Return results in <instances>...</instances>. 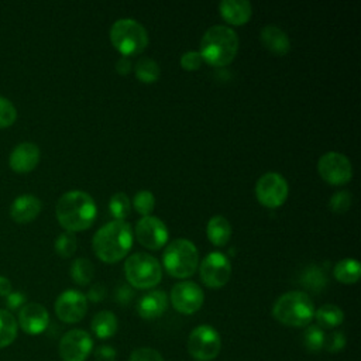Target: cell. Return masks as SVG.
Returning <instances> with one entry per match:
<instances>
[{
    "mask_svg": "<svg viewBox=\"0 0 361 361\" xmlns=\"http://www.w3.org/2000/svg\"><path fill=\"white\" fill-rule=\"evenodd\" d=\"M55 214L65 231L76 233L89 228L97 214L94 199L83 190L65 192L56 202Z\"/></svg>",
    "mask_w": 361,
    "mask_h": 361,
    "instance_id": "1",
    "label": "cell"
},
{
    "mask_svg": "<svg viewBox=\"0 0 361 361\" xmlns=\"http://www.w3.org/2000/svg\"><path fill=\"white\" fill-rule=\"evenodd\" d=\"M134 233L126 220H111L93 235L92 247L99 259L107 264L123 259L133 247Z\"/></svg>",
    "mask_w": 361,
    "mask_h": 361,
    "instance_id": "2",
    "label": "cell"
},
{
    "mask_svg": "<svg viewBox=\"0 0 361 361\" xmlns=\"http://www.w3.org/2000/svg\"><path fill=\"white\" fill-rule=\"evenodd\" d=\"M202 59L212 66H226L238 52V37L227 25L216 24L206 30L199 49Z\"/></svg>",
    "mask_w": 361,
    "mask_h": 361,
    "instance_id": "3",
    "label": "cell"
},
{
    "mask_svg": "<svg viewBox=\"0 0 361 361\" xmlns=\"http://www.w3.org/2000/svg\"><path fill=\"white\" fill-rule=\"evenodd\" d=\"M314 305L310 296L302 290H290L281 295L272 307V316L282 324L305 327L314 319Z\"/></svg>",
    "mask_w": 361,
    "mask_h": 361,
    "instance_id": "4",
    "label": "cell"
},
{
    "mask_svg": "<svg viewBox=\"0 0 361 361\" xmlns=\"http://www.w3.org/2000/svg\"><path fill=\"white\" fill-rule=\"evenodd\" d=\"M110 42L123 55L141 54L148 45L145 27L134 18H118L110 27Z\"/></svg>",
    "mask_w": 361,
    "mask_h": 361,
    "instance_id": "5",
    "label": "cell"
},
{
    "mask_svg": "<svg viewBox=\"0 0 361 361\" xmlns=\"http://www.w3.org/2000/svg\"><path fill=\"white\" fill-rule=\"evenodd\" d=\"M166 272L173 278H189L199 265V252L196 245L188 238L172 240L162 254Z\"/></svg>",
    "mask_w": 361,
    "mask_h": 361,
    "instance_id": "6",
    "label": "cell"
},
{
    "mask_svg": "<svg viewBox=\"0 0 361 361\" xmlns=\"http://www.w3.org/2000/svg\"><path fill=\"white\" fill-rule=\"evenodd\" d=\"M124 275L127 282L137 289H148L162 278L158 259L147 252L131 254L124 262Z\"/></svg>",
    "mask_w": 361,
    "mask_h": 361,
    "instance_id": "7",
    "label": "cell"
},
{
    "mask_svg": "<svg viewBox=\"0 0 361 361\" xmlns=\"http://www.w3.org/2000/svg\"><path fill=\"white\" fill-rule=\"evenodd\" d=\"M221 348V338L217 330L209 324L195 327L188 337V351L197 361L214 360Z\"/></svg>",
    "mask_w": 361,
    "mask_h": 361,
    "instance_id": "8",
    "label": "cell"
},
{
    "mask_svg": "<svg viewBox=\"0 0 361 361\" xmlns=\"http://www.w3.org/2000/svg\"><path fill=\"white\" fill-rule=\"evenodd\" d=\"M288 182L278 172H267L255 183L257 200L269 209L282 206L288 197Z\"/></svg>",
    "mask_w": 361,
    "mask_h": 361,
    "instance_id": "9",
    "label": "cell"
},
{
    "mask_svg": "<svg viewBox=\"0 0 361 361\" xmlns=\"http://www.w3.org/2000/svg\"><path fill=\"white\" fill-rule=\"evenodd\" d=\"M317 171L323 180L330 185H345L353 178V165L350 159L336 151L323 154L317 161Z\"/></svg>",
    "mask_w": 361,
    "mask_h": 361,
    "instance_id": "10",
    "label": "cell"
},
{
    "mask_svg": "<svg viewBox=\"0 0 361 361\" xmlns=\"http://www.w3.org/2000/svg\"><path fill=\"white\" fill-rule=\"evenodd\" d=\"M199 275L202 282L207 288H221L224 286L231 275V264L228 258L219 251L207 254L199 265Z\"/></svg>",
    "mask_w": 361,
    "mask_h": 361,
    "instance_id": "11",
    "label": "cell"
},
{
    "mask_svg": "<svg viewBox=\"0 0 361 361\" xmlns=\"http://www.w3.org/2000/svg\"><path fill=\"white\" fill-rule=\"evenodd\" d=\"M135 238L137 241L149 250L162 248L169 238V231L165 223L155 216L141 217L135 224Z\"/></svg>",
    "mask_w": 361,
    "mask_h": 361,
    "instance_id": "12",
    "label": "cell"
},
{
    "mask_svg": "<svg viewBox=\"0 0 361 361\" xmlns=\"http://www.w3.org/2000/svg\"><path fill=\"white\" fill-rule=\"evenodd\" d=\"M204 293L202 288L192 281L178 282L171 290V303L173 309L182 314L197 312L202 307Z\"/></svg>",
    "mask_w": 361,
    "mask_h": 361,
    "instance_id": "13",
    "label": "cell"
},
{
    "mask_svg": "<svg viewBox=\"0 0 361 361\" xmlns=\"http://www.w3.org/2000/svg\"><path fill=\"white\" fill-rule=\"evenodd\" d=\"M93 348L90 334L80 329L65 333L59 341V355L63 361H85Z\"/></svg>",
    "mask_w": 361,
    "mask_h": 361,
    "instance_id": "14",
    "label": "cell"
},
{
    "mask_svg": "<svg viewBox=\"0 0 361 361\" xmlns=\"http://www.w3.org/2000/svg\"><path fill=\"white\" fill-rule=\"evenodd\" d=\"M87 312L86 296L75 289H68L62 292L55 300V313L59 320L65 323L80 322Z\"/></svg>",
    "mask_w": 361,
    "mask_h": 361,
    "instance_id": "15",
    "label": "cell"
},
{
    "mask_svg": "<svg viewBox=\"0 0 361 361\" xmlns=\"http://www.w3.org/2000/svg\"><path fill=\"white\" fill-rule=\"evenodd\" d=\"M48 323L49 314L39 303H27L18 312V324L27 334H41L48 327Z\"/></svg>",
    "mask_w": 361,
    "mask_h": 361,
    "instance_id": "16",
    "label": "cell"
},
{
    "mask_svg": "<svg viewBox=\"0 0 361 361\" xmlns=\"http://www.w3.org/2000/svg\"><path fill=\"white\" fill-rule=\"evenodd\" d=\"M39 157H41V152L38 145L30 141H24L14 147L8 158V164L14 172L27 173V172H31L38 165Z\"/></svg>",
    "mask_w": 361,
    "mask_h": 361,
    "instance_id": "17",
    "label": "cell"
},
{
    "mask_svg": "<svg viewBox=\"0 0 361 361\" xmlns=\"http://www.w3.org/2000/svg\"><path fill=\"white\" fill-rule=\"evenodd\" d=\"M41 209L42 203L37 196L21 195L13 200L10 207V216L16 223L25 224L37 219V216L41 213Z\"/></svg>",
    "mask_w": 361,
    "mask_h": 361,
    "instance_id": "18",
    "label": "cell"
},
{
    "mask_svg": "<svg viewBox=\"0 0 361 361\" xmlns=\"http://www.w3.org/2000/svg\"><path fill=\"white\" fill-rule=\"evenodd\" d=\"M168 307V295L161 290L155 289L148 293H145L137 305L138 314L145 320H152L165 313Z\"/></svg>",
    "mask_w": 361,
    "mask_h": 361,
    "instance_id": "19",
    "label": "cell"
},
{
    "mask_svg": "<svg viewBox=\"0 0 361 361\" xmlns=\"http://www.w3.org/2000/svg\"><path fill=\"white\" fill-rule=\"evenodd\" d=\"M259 39L262 45L275 55H286L290 51V39L278 25H265L259 32Z\"/></svg>",
    "mask_w": 361,
    "mask_h": 361,
    "instance_id": "20",
    "label": "cell"
},
{
    "mask_svg": "<svg viewBox=\"0 0 361 361\" xmlns=\"http://www.w3.org/2000/svg\"><path fill=\"white\" fill-rule=\"evenodd\" d=\"M223 20L233 25L245 24L252 14V6L247 0H223L219 4Z\"/></svg>",
    "mask_w": 361,
    "mask_h": 361,
    "instance_id": "21",
    "label": "cell"
},
{
    "mask_svg": "<svg viewBox=\"0 0 361 361\" xmlns=\"http://www.w3.org/2000/svg\"><path fill=\"white\" fill-rule=\"evenodd\" d=\"M206 234L213 245L224 247L231 237V224L224 216L216 214L207 221Z\"/></svg>",
    "mask_w": 361,
    "mask_h": 361,
    "instance_id": "22",
    "label": "cell"
},
{
    "mask_svg": "<svg viewBox=\"0 0 361 361\" xmlns=\"http://www.w3.org/2000/svg\"><path fill=\"white\" fill-rule=\"evenodd\" d=\"M92 331L99 338H110L117 331V317L113 312L102 310L97 312L90 323Z\"/></svg>",
    "mask_w": 361,
    "mask_h": 361,
    "instance_id": "23",
    "label": "cell"
},
{
    "mask_svg": "<svg viewBox=\"0 0 361 361\" xmlns=\"http://www.w3.org/2000/svg\"><path fill=\"white\" fill-rule=\"evenodd\" d=\"M334 278L345 285L355 283L361 276V265L354 258H343L333 268Z\"/></svg>",
    "mask_w": 361,
    "mask_h": 361,
    "instance_id": "24",
    "label": "cell"
},
{
    "mask_svg": "<svg viewBox=\"0 0 361 361\" xmlns=\"http://www.w3.org/2000/svg\"><path fill=\"white\" fill-rule=\"evenodd\" d=\"M314 317H316V322H317L319 327L333 329V327H337L343 323L344 313L338 306L329 303V305L320 306L314 312Z\"/></svg>",
    "mask_w": 361,
    "mask_h": 361,
    "instance_id": "25",
    "label": "cell"
},
{
    "mask_svg": "<svg viewBox=\"0 0 361 361\" xmlns=\"http://www.w3.org/2000/svg\"><path fill=\"white\" fill-rule=\"evenodd\" d=\"M135 76L144 83H154L161 75L159 65L149 56H141L135 62Z\"/></svg>",
    "mask_w": 361,
    "mask_h": 361,
    "instance_id": "26",
    "label": "cell"
},
{
    "mask_svg": "<svg viewBox=\"0 0 361 361\" xmlns=\"http://www.w3.org/2000/svg\"><path fill=\"white\" fill-rule=\"evenodd\" d=\"M17 337V320L4 309H0V348L10 345Z\"/></svg>",
    "mask_w": 361,
    "mask_h": 361,
    "instance_id": "27",
    "label": "cell"
},
{
    "mask_svg": "<svg viewBox=\"0 0 361 361\" xmlns=\"http://www.w3.org/2000/svg\"><path fill=\"white\" fill-rule=\"evenodd\" d=\"M300 283L306 286L309 290L320 292L327 285V276L320 267L312 265L303 271L300 276Z\"/></svg>",
    "mask_w": 361,
    "mask_h": 361,
    "instance_id": "28",
    "label": "cell"
},
{
    "mask_svg": "<svg viewBox=\"0 0 361 361\" xmlns=\"http://www.w3.org/2000/svg\"><path fill=\"white\" fill-rule=\"evenodd\" d=\"M94 275V267L87 258H78L72 262L71 276L78 285H87Z\"/></svg>",
    "mask_w": 361,
    "mask_h": 361,
    "instance_id": "29",
    "label": "cell"
},
{
    "mask_svg": "<svg viewBox=\"0 0 361 361\" xmlns=\"http://www.w3.org/2000/svg\"><path fill=\"white\" fill-rule=\"evenodd\" d=\"M110 214L114 220H126L131 212V202L124 192H117L110 197L109 202Z\"/></svg>",
    "mask_w": 361,
    "mask_h": 361,
    "instance_id": "30",
    "label": "cell"
},
{
    "mask_svg": "<svg viewBox=\"0 0 361 361\" xmlns=\"http://www.w3.org/2000/svg\"><path fill=\"white\" fill-rule=\"evenodd\" d=\"M303 344L309 351H320L326 344V333L322 327L313 324L309 326L303 333Z\"/></svg>",
    "mask_w": 361,
    "mask_h": 361,
    "instance_id": "31",
    "label": "cell"
},
{
    "mask_svg": "<svg viewBox=\"0 0 361 361\" xmlns=\"http://www.w3.org/2000/svg\"><path fill=\"white\" fill-rule=\"evenodd\" d=\"M133 206L134 209L142 216H151L154 207H155V196L151 190L148 189H141L138 190L134 197H133Z\"/></svg>",
    "mask_w": 361,
    "mask_h": 361,
    "instance_id": "32",
    "label": "cell"
},
{
    "mask_svg": "<svg viewBox=\"0 0 361 361\" xmlns=\"http://www.w3.org/2000/svg\"><path fill=\"white\" fill-rule=\"evenodd\" d=\"M76 247H78V240H76L75 233L63 231L55 240V251L62 258L72 257L76 251Z\"/></svg>",
    "mask_w": 361,
    "mask_h": 361,
    "instance_id": "33",
    "label": "cell"
},
{
    "mask_svg": "<svg viewBox=\"0 0 361 361\" xmlns=\"http://www.w3.org/2000/svg\"><path fill=\"white\" fill-rule=\"evenodd\" d=\"M351 202H353L351 193L348 190H340V192H336L330 197L329 207H330L331 212H334L337 214H343V213H345L350 209Z\"/></svg>",
    "mask_w": 361,
    "mask_h": 361,
    "instance_id": "34",
    "label": "cell"
},
{
    "mask_svg": "<svg viewBox=\"0 0 361 361\" xmlns=\"http://www.w3.org/2000/svg\"><path fill=\"white\" fill-rule=\"evenodd\" d=\"M17 118V109L7 99L0 96V128L10 127Z\"/></svg>",
    "mask_w": 361,
    "mask_h": 361,
    "instance_id": "35",
    "label": "cell"
},
{
    "mask_svg": "<svg viewBox=\"0 0 361 361\" xmlns=\"http://www.w3.org/2000/svg\"><path fill=\"white\" fill-rule=\"evenodd\" d=\"M128 361H164V358L157 350L141 347L131 353Z\"/></svg>",
    "mask_w": 361,
    "mask_h": 361,
    "instance_id": "36",
    "label": "cell"
},
{
    "mask_svg": "<svg viewBox=\"0 0 361 361\" xmlns=\"http://www.w3.org/2000/svg\"><path fill=\"white\" fill-rule=\"evenodd\" d=\"M203 59L199 51H188L180 56V66L185 71H196L200 68Z\"/></svg>",
    "mask_w": 361,
    "mask_h": 361,
    "instance_id": "37",
    "label": "cell"
},
{
    "mask_svg": "<svg viewBox=\"0 0 361 361\" xmlns=\"http://www.w3.org/2000/svg\"><path fill=\"white\" fill-rule=\"evenodd\" d=\"M345 345V336L343 331H334L329 337H326L324 347L329 353H338Z\"/></svg>",
    "mask_w": 361,
    "mask_h": 361,
    "instance_id": "38",
    "label": "cell"
},
{
    "mask_svg": "<svg viewBox=\"0 0 361 361\" xmlns=\"http://www.w3.org/2000/svg\"><path fill=\"white\" fill-rule=\"evenodd\" d=\"M25 303V295L20 290H11L7 296H6V305L10 310H17L21 309Z\"/></svg>",
    "mask_w": 361,
    "mask_h": 361,
    "instance_id": "39",
    "label": "cell"
},
{
    "mask_svg": "<svg viewBox=\"0 0 361 361\" xmlns=\"http://www.w3.org/2000/svg\"><path fill=\"white\" fill-rule=\"evenodd\" d=\"M116 355L117 351L111 345H100L94 351V357L97 361H114Z\"/></svg>",
    "mask_w": 361,
    "mask_h": 361,
    "instance_id": "40",
    "label": "cell"
},
{
    "mask_svg": "<svg viewBox=\"0 0 361 361\" xmlns=\"http://www.w3.org/2000/svg\"><path fill=\"white\" fill-rule=\"evenodd\" d=\"M104 296H106V288H104L103 285H100V283H96V285H93V286L89 289L86 299H89V300H92V302L96 303V302L103 300Z\"/></svg>",
    "mask_w": 361,
    "mask_h": 361,
    "instance_id": "41",
    "label": "cell"
},
{
    "mask_svg": "<svg viewBox=\"0 0 361 361\" xmlns=\"http://www.w3.org/2000/svg\"><path fill=\"white\" fill-rule=\"evenodd\" d=\"M131 68H133V63H131V59L128 56H121L116 62V71L120 75H127L131 71Z\"/></svg>",
    "mask_w": 361,
    "mask_h": 361,
    "instance_id": "42",
    "label": "cell"
},
{
    "mask_svg": "<svg viewBox=\"0 0 361 361\" xmlns=\"http://www.w3.org/2000/svg\"><path fill=\"white\" fill-rule=\"evenodd\" d=\"M133 298V290L128 286H121L117 290V300L121 305H127Z\"/></svg>",
    "mask_w": 361,
    "mask_h": 361,
    "instance_id": "43",
    "label": "cell"
},
{
    "mask_svg": "<svg viewBox=\"0 0 361 361\" xmlns=\"http://www.w3.org/2000/svg\"><path fill=\"white\" fill-rule=\"evenodd\" d=\"M11 292V282L8 278L0 275V296H7Z\"/></svg>",
    "mask_w": 361,
    "mask_h": 361,
    "instance_id": "44",
    "label": "cell"
}]
</instances>
